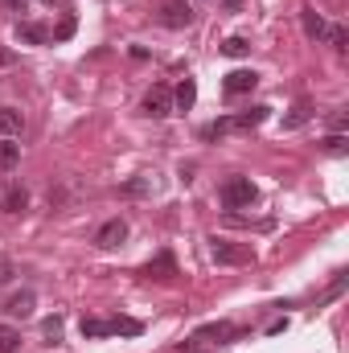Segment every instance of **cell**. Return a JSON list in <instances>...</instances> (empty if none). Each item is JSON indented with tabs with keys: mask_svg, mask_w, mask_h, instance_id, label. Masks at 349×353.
<instances>
[{
	"mask_svg": "<svg viewBox=\"0 0 349 353\" xmlns=\"http://www.w3.org/2000/svg\"><path fill=\"white\" fill-rule=\"evenodd\" d=\"M210 255H214V263H222V267L255 263V251H251L247 243H230V239H214V243H210Z\"/></svg>",
	"mask_w": 349,
	"mask_h": 353,
	"instance_id": "1",
	"label": "cell"
},
{
	"mask_svg": "<svg viewBox=\"0 0 349 353\" xmlns=\"http://www.w3.org/2000/svg\"><path fill=\"white\" fill-rule=\"evenodd\" d=\"M251 201H255L251 176H230V181L222 185V205H226V210H243V205H251Z\"/></svg>",
	"mask_w": 349,
	"mask_h": 353,
	"instance_id": "2",
	"label": "cell"
},
{
	"mask_svg": "<svg viewBox=\"0 0 349 353\" xmlns=\"http://www.w3.org/2000/svg\"><path fill=\"white\" fill-rule=\"evenodd\" d=\"M140 111L148 115V119H165V115H173V87H165V83H157V87L144 94V103H140Z\"/></svg>",
	"mask_w": 349,
	"mask_h": 353,
	"instance_id": "3",
	"label": "cell"
},
{
	"mask_svg": "<svg viewBox=\"0 0 349 353\" xmlns=\"http://www.w3.org/2000/svg\"><path fill=\"white\" fill-rule=\"evenodd\" d=\"M193 21V8L185 0H161V25L165 29H185Z\"/></svg>",
	"mask_w": 349,
	"mask_h": 353,
	"instance_id": "4",
	"label": "cell"
},
{
	"mask_svg": "<svg viewBox=\"0 0 349 353\" xmlns=\"http://www.w3.org/2000/svg\"><path fill=\"white\" fill-rule=\"evenodd\" d=\"M123 239H128V222H123V218H111V222H103V226H99V234H94V247H103V251H115Z\"/></svg>",
	"mask_w": 349,
	"mask_h": 353,
	"instance_id": "5",
	"label": "cell"
},
{
	"mask_svg": "<svg viewBox=\"0 0 349 353\" xmlns=\"http://www.w3.org/2000/svg\"><path fill=\"white\" fill-rule=\"evenodd\" d=\"M33 308H37V296L25 288V292H17V296H8V304H4V312L12 316V321H29L33 316Z\"/></svg>",
	"mask_w": 349,
	"mask_h": 353,
	"instance_id": "6",
	"label": "cell"
},
{
	"mask_svg": "<svg viewBox=\"0 0 349 353\" xmlns=\"http://www.w3.org/2000/svg\"><path fill=\"white\" fill-rule=\"evenodd\" d=\"M263 119H267V107H251V111L226 115V132H247V128H259Z\"/></svg>",
	"mask_w": 349,
	"mask_h": 353,
	"instance_id": "7",
	"label": "cell"
},
{
	"mask_svg": "<svg viewBox=\"0 0 349 353\" xmlns=\"http://www.w3.org/2000/svg\"><path fill=\"white\" fill-rule=\"evenodd\" d=\"M255 83H259L255 70H230L226 83H222V90H226V94H247V90H255Z\"/></svg>",
	"mask_w": 349,
	"mask_h": 353,
	"instance_id": "8",
	"label": "cell"
},
{
	"mask_svg": "<svg viewBox=\"0 0 349 353\" xmlns=\"http://www.w3.org/2000/svg\"><path fill=\"white\" fill-rule=\"evenodd\" d=\"M25 205H29L25 185H8V189L0 193V210H4V214H25Z\"/></svg>",
	"mask_w": 349,
	"mask_h": 353,
	"instance_id": "9",
	"label": "cell"
},
{
	"mask_svg": "<svg viewBox=\"0 0 349 353\" xmlns=\"http://www.w3.org/2000/svg\"><path fill=\"white\" fill-rule=\"evenodd\" d=\"M25 132V115L17 107H0V140H12Z\"/></svg>",
	"mask_w": 349,
	"mask_h": 353,
	"instance_id": "10",
	"label": "cell"
},
{
	"mask_svg": "<svg viewBox=\"0 0 349 353\" xmlns=\"http://www.w3.org/2000/svg\"><path fill=\"white\" fill-rule=\"evenodd\" d=\"M17 37L29 41V46H46V41H50V29L37 25V21H21V25H17Z\"/></svg>",
	"mask_w": 349,
	"mask_h": 353,
	"instance_id": "11",
	"label": "cell"
},
{
	"mask_svg": "<svg viewBox=\"0 0 349 353\" xmlns=\"http://www.w3.org/2000/svg\"><path fill=\"white\" fill-rule=\"evenodd\" d=\"M193 99H197L193 79H181V83L173 87V111H189V107H193Z\"/></svg>",
	"mask_w": 349,
	"mask_h": 353,
	"instance_id": "12",
	"label": "cell"
},
{
	"mask_svg": "<svg viewBox=\"0 0 349 353\" xmlns=\"http://www.w3.org/2000/svg\"><path fill=\"white\" fill-rule=\"evenodd\" d=\"M300 25H304V33H308L312 41L325 37V17H321L317 8H300Z\"/></svg>",
	"mask_w": 349,
	"mask_h": 353,
	"instance_id": "13",
	"label": "cell"
},
{
	"mask_svg": "<svg viewBox=\"0 0 349 353\" xmlns=\"http://www.w3.org/2000/svg\"><path fill=\"white\" fill-rule=\"evenodd\" d=\"M173 275H177V267H173V259H169V255H161L157 263L144 267V279H173Z\"/></svg>",
	"mask_w": 349,
	"mask_h": 353,
	"instance_id": "14",
	"label": "cell"
},
{
	"mask_svg": "<svg viewBox=\"0 0 349 353\" xmlns=\"http://www.w3.org/2000/svg\"><path fill=\"white\" fill-rule=\"evenodd\" d=\"M312 115H317V111H312V103H304V99H300V103H296V107H292V115H288V119H283V128H288V132H292V128H300V123H308V119H312Z\"/></svg>",
	"mask_w": 349,
	"mask_h": 353,
	"instance_id": "15",
	"label": "cell"
},
{
	"mask_svg": "<svg viewBox=\"0 0 349 353\" xmlns=\"http://www.w3.org/2000/svg\"><path fill=\"white\" fill-rule=\"evenodd\" d=\"M107 325H111V333H119V337H140V333H144V325L132 321V316H115V321H107Z\"/></svg>",
	"mask_w": 349,
	"mask_h": 353,
	"instance_id": "16",
	"label": "cell"
},
{
	"mask_svg": "<svg viewBox=\"0 0 349 353\" xmlns=\"http://www.w3.org/2000/svg\"><path fill=\"white\" fill-rule=\"evenodd\" d=\"M325 37H329V46H333L337 54H346V50H349V33H346V25H325Z\"/></svg>",
	"mask_w": 349,
	"mask_h": 353,
	"instance_id": "17",
	"label": "cell"
},
{
	"mask_svg": "<svg viewBox=\"0 0 349 353\" xmlns=\"http://www.w3.org/2000/svg\"><path fill=\"white\" fill-rule=\"evenodd\" d=\"M79 329H83V337H107V333H111V325H107V321H99V316H83V325H79Z\"/></svg>",
	"mask_w": 349,
	"mask_h": 353,
	"instance_id": "18",
	"label": "cell"
},
{
	"mask_svg": "<svg viewBox=\"0 0 349 353\" xmlns=\"http://www.w3.org/2000/svg\"><path fill=\"white\" fill-rule=\"evenodd\" d=\"M222 54H226V58H243V54H251V41H247V37H226V41H222Z\"/></svg>",
	"mask_w": 349,
	"mask_h": 353,
	"instance_id": "19",
	"label": "cell"
},
{
	"mask_svg": "<svg viewBox=\"0 0 349 353\" xmlns=\"http://www.w3.org/2000/svg\"><path fill=\"white\" fill-rule=\"evenodd\" d=\"M21 161V144H12V140H0V169H12Z\"/></svg>",
	"mask_w": 349,
	"mask_h": 353,
	"instance_id": "20",
	"label": "cell"
},
{
	"mask_svg": "<svg viewBox=\"0 0 349 353\" xmlns=\"http://www.w3.org/2000/svg\"><path fill=\"white\" fill-rule=\"evenodd\" d=\"M17 345H21V333L12 325H0V353H12Z\"/></svg>",
	"mask_w": 349,
	"mask_h": 353,
	"instance_id": "21",
	"label": "cell"
},
{
	"mask_svg": "<svg viewBox=\"0 0 349 353\" xmlns=\"http://www.w3.org/2000/svg\"><path fill=\"white\" fill-rule=\"evenodd\" d=\"M235 333H239V329H235V325H226V321H222V325H210V329H201V337H218V341H230Z\"/></svg>",
	"mask_w": 349,
	"mask_h": 353,
	"instance_id": "22",
	"label": "cell"
},
{
	"mask_svg": "<svg viewBox=\"0 0 349 353\" xmlns=\"http://www.w3.org/2000/svg\"><path fill=\"white\" fill-rule=\"evenodd\" d=\"M321 144H325V152H333V157H341V152L349 148V140L341 136V132H333V136H325Z\"/></svg>",
	"mask_w": 349,
	"mask_h": 353,
	"instance_id": "23",
	"label": "cell"
},
{
	"mask_svg": "<svg viewBox=\"0 0 349 353\" xmlns=\"http://www.w3.org/2000/svg\"><path fill=\"white\" fill-rule=\"evenodd\" d=\"M148 189H152V181H148V176H136V181H128V185H123V193H128V197H144Z\"/></svg>",
	"mask_w": 349,
	"mask_h": 353,
	"instance_id": "24",
	"label": "cell"
},
{
	"mask_svg": "<svg viewBox=\"0 0 349 353\" xmlns=\"http://www.w3.org/2000/svg\"><path fill=\"white\" fill-rule=\"evenodd\" d=\"M50 37H54V41H66V37H74V17H66V21H62V25H58Z\"/></svg>",
	"mask_w": 349,
	"mask_h": 353,
	"instance_id": "25",
	"label": "cell"
},
{
	"mask_svg": "<svg viewBox=\"0 0 349 353\" xmlns=\"http://www.w3.org/2000/svg\"><path fill=\"white\" fill-rule=\"evenodd\" d=\"M46 337H54V341L62 337V316H50V321H46Z\"/></svg>",
	"mask_w": 349,
	"mask_h": 353,
	"instance_id": "26",
	"label": "cell"
},
{
	"mask_svg": "<svg viewBox=\"0 0 349 353\" xmlns=\"http://www.w3.org/2000/svg\"><path fill=\"white\" fill-rule=\"evenodd\" d=\"M8 279H12V263L0 255V283H8Z\"/></svg>",
	"mask_w": 349,
	"mask_h": 353,
	"instance_id": "27",
	"label": "cell"
},
{
	"mask_svg": "<svg viewBox=\"0 0 349 353\" xmlns=\"http://www.w3.org/2000/svg\"><path fill=\"white\" fill-rule=\"evenodd\" d=\"M329 128H333V132H341V136H346V115H341V111H337V115H333V119H329Z\"/></svg>",
	"mask_w": 349,
	"mask_h": 353,
	"instance_id": "28",
	"label": "cell"
},
{
	"mask_svg": "<svg viewBox=\"0 0 349 353\" xmlns=\"http://www.w3.org/2000/svg\"><path fill=\"white\" fill-rule=\"evenodd\" d=\"M222 8H226V12H235V8H243V0H222Z\"/></svg>",
	"mask_w": 349,
	"mask_h": 353,
	"instance_id": "29",
	"label": "cell"
},
{
	"mask_svg": "<svg viewBox=\"0 0 349 353\" xmlns=\"http://www.w3.org/2000/svg\"><path fill=\"white\" fill-rule=\"evenodd\" d=\"M0 66H12V54L8 50H0Z\"/></svg>",
	"mask_w": 349,
	"mask_h": 353,
	"instance_id": "30",
	"label": "cell"
},
{
	"mask_svg": "<svg viewBox=\"0 0 349 353\" xmlns=\"http://www.w3.org/2000/svg\"><path fill=\"white\" fill-rule=\"evenodd\" d=\"M4 4H8V8H17V12H21V8H25V4H29V0H4Z\"/></svg>",
	"mask_w": 349,
	"mask_h": 353,
	"instance_id": "31",
	"label": "cell"
},
{
	"mask_svg": "<svg viewBox=\"0 0 349 353\" xmlns=\"http://www.w3.org/2000/svg\"><path fill=\"white\" fill-rule=\"evenodd\" d=\"M46 4H66V0H46Z\"/></svg>",
	"mask_w": 349,
	"mask_h": 353,
	"instance_id": "32",
	"label": "cell"
}]
</instances>
